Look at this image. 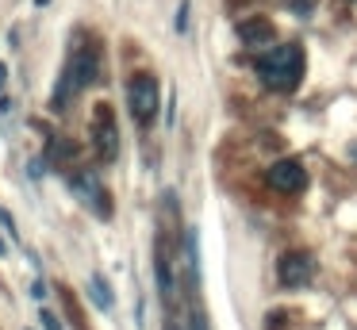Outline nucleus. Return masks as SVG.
Segmentation results:
<instances>
[{
    "label": "nucleus",
    "mask_w": 357,
    "mask_h": 330,
    "mask_svg": "<svg viewBox=\"0 0 357 330\" xmlns=\"http://www.w3.org/2000/svg\"><path fill=\"white\" fill-rule=\"evenodd\" d=\"M257 77H261L265 89L273 92H296L303 81V69H307V61H303V46L300 43H280L273 46V50L257 54Z\"/></svg>",
    "instance_id": "1"
},
{
    "label": "nucleus",
    "mask_w": 357,
    "mask_h": 330,
    "mask_svg": "<svg viewBox=\"0 0 357 330\" xmlns=\"http://www.w3.org/2000/svg\"><path fill=\"white\" fill-rule=\"evenodd\" d=\"M96 77H100V46H96V43L77 46V50L70 54V69H66V77H62V92L54 96V104L62 107L70 92H77V89H85V84H93Z\"/></svg>",
    "instance_id": "2"
},
{
    "label": "nucleus",
    "mask_w": 357,
    "mask_h": 330,
    "mask_svg": "<svg viewBox=\"0 0 357 330\" xmlns=\"http://www.w3.org/2000/svg\"><path fill=\"white\" fill-rule=\"evenodd\" d=\"M127 107L131 115L150 127L158 119V107H162V89H158V77L154 73H131L127 77Z\"/></svg>",
    "instance_id": "3"
},
{
    "label": "nucleus",
    "mask_w": 357,
    "mask_h": 330,
    "mask_svg": "<svg viewBox=\"0 0 357 330\" xmlns=\"http://www.w3.org/2000/svg\"><path fill=\"white\" fill-rule=\"evenodd\" d=\"M93 146L104 161L119 158V123L108 104H96V112H93Z\"/></svg>",
    "instance_id": "4"
},
{
    "label": "nucleus",
    "mask_w": 357,
    "mask_h": 330,
    "mask_svg": "<svg viewBox=\"0 0 357 330\" xmlns=\"http://www.w3.org/2000/svg\"><path fill=\"white\" fill-rule=\"evenodd\" d=\"M265 181H269V188H273V192H284V196H296V192H303V188H307V169H303L296 158H284V161H277V165H269Z\"/></svg>",
    "instance_id": "5"
},
{
    "label": "nucleus",
    "mask_w": 357,
    "mask_h": 330,
    "mask_svg": "<svg viewBox=\"0 0 357 330\" xmlns=\"http://www.w3.org/2000/svg\"><path fill=\"white\" fill-rule=\"evenodd\" d=\"M70 188L77 192V196L85 200V204L93 207L100 219H112V196H108V188H104L93 173H73L70 177Z\"/></svg>",
    "instance_id": "6"
},
{
    "label": "nucleus",
    "mask_w": 357,
    "mask_h": 330,
    "mask_svg": "<svg viewBox=\"0 0 357 330\" xmlns=\"http://www.w3.org/2000/svg\"><path fill=\"white\" fill-rule=\"evenodd\" d=\"M277 273H280V284H288V288H300V284L311 280V273H315V261H311L307 250H288V253H280Z\"/></svg>",
    "instance_id": "7"
},
{
    "label": "nucleus",
    "mask_w": 357,
    "mask_h": 330,
    "mask_svg": "<svg viewBox=\"0 0 357 330\" xmlns=\"http://www.w3.org/2000/svg\"><path fill=\"white\" fill-rule=\"evenodd\" d=\"M238 35H242V43L261 46V43H269V38H273V23L269 20H250V23H242V27H238Z\"/></svg>",
    "instance_id": "8"
},
{
    "label": "nucleus",
    "mask_w": 357,
    "mask_h": 330,
    "mask_svg": "<svg viewBox=\"0 0 357 330\" xmlns=\"http://www.w3.org/2000/svg\"><path fill=\"white\" fill-rule=\"evenodd\" d=\"M93 292H96V299H100V307H112V303H116V296H112V288L100 280V276H93Z\"/></svg>",
    "instance_id": "9"
},
{
    "label": "nucleus",
    "mask_w": 357,
    "mask_h": 330,
    "mask_svg": "<svg viewBox=\"0 0 357 330\" xmlns=\"http://www.w3.org/2000/svg\"><path fill=\"white\" fill-rule=\"evenodd\" d=\"M39 319H43V327H47V330H62L58 315H54V311H47V307H39Z\"/></svg>",
    "instance_id": "10"
},
{
    "label": "nucleus",
    "mask_w": 357,
    "mask_h": 330,
    "mask_svg": "<svg viewBox=\"0 0 357 330\" xmlns=\"http://www.w3.org/2000/svg\"><path fill=\"white\" fill-rule=\"evenodd\" d=\"M0 227H4V230H8L12 238H16V223H12V215L4 211V207H0Z\"/></svg>",
    "instance_id": "11"
},
{
    "label": "nucleus",
    "mask_w": 357,
    "mask_h": 330,
    "mask_svg": "<svg viewBox=\"0 0 357 330\" xmlns=\"http://www.w3.org/2000/svg\"><path fill=\"white\" fill-rule=\"evenodd\" d=\"M177 31H188V4H181L177 12Z\"/></svg>",
    "instance_id": "12"
},
{
    "label": "nucleus",
    "mask_w": 357,
    "mask_h": 330,
    "mask_svg": "<svg viewBox=\"0 0 357 330\" xmlns=\"http://www.w3.org/2000/svg\"><path fill=\"white\" fill-rule=\"evenodd\" d=\"M4 77H8V73H4V66H0V84H4Z\"/></svg>",
    "instance_id": "13"
},
{
    "label": "nucleus",
    "mask_w": 357,
    "mask_h": 330,
    "mask_svg": "<svg viewBox=\"0 0 357 330\" xmlns=\"http://www.w3.org/2000/svg\"><path fill=\"white\" fill-rule=\"evenodd\" d=\"M354 158H357V146H354Z\"/></svg>",
    "instance_id": "14"
}]
</instances>
